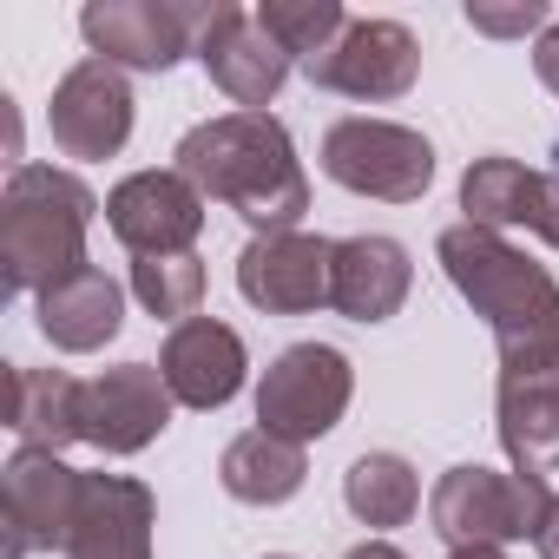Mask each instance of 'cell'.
Instances as JSON below:
<instances>
[{
    "mask_svg": "<svg viewBox=\"0 0 559 559\" xmlns=\"http://www.w3.org/2000/svg\"><path fill=\"white\" fill-rule=\"evenodd\" d=\"M435 257L448 270V284L474 304V317H487L493 349H500V376L559 369V284H552V270H539L500 230H474V224H448L435 237Z\"/></svg>",
    "mask_w": 559,
    "mask_h": 559,
    "instance_id": "2",
    "label": "cell"
},
{
    "mask_svg": "<svg viewBox=\"0 0 559 559\" xmlns=\"http://www.w3.org/2000/svg\"><path fill=\"white\" fill-rule=\"evenodd\" d=\"M343 559H408L402 546H389V539H362V546H349Z\"/></svg>",
    "mask_w": 559,
    "mask_h": 559,
    "instance_id": "30",
    "label": "cell"
},
{
    "mask_svg": "<svg viewBox=\"0 0 559 559\" xmlns=\"http://www.w3.org/2000/svg\"><path fill=\"white\" fill-rule=\"evenodd\" d=\"M533 73H539V86H552V93H559V21L533 40Z\"/></svg>",
    "mask_w": 559,
    "mask_h": 559,
    "instance_id": "27",
    "label": "cell"
},
{
    "mask_svg": "<svg viewBox=\"0 0 559 559\" xmlns=\"http://www.w3.org/2000/svg\"><path fill=\"white\" fill-rule=\"evenodd\" d=\"M552 507V487L533 474H493V467H448L428 493V520L448 546H513L533 539Z\"/></svg>",
    "mask_w": 559,
    "mask_h": 559,
    "instance_id": "4",
    "label": "cell"
},
{
    "mask_svg": "<svg viewBox=\"0 0 559 559\" xmlns=\"http://www.w3.org/2000/svg\"><path fill=\"white\" fill-rule=\"evenodd\" d=\"M243 369H250L243 336H237L230 323H217V317L178 323V330L165 336V349H158V376H165L171 402H178V408H198V415L224 408V402L243 389Z\"/></svg>",
    "mask_w": 559,
    "mask_h": 559,
    "instance_id": "15",
    "label": "cell"
},
{
    "mask_svg": "<svg viewBox=\"0 0 559 559\" xmlns=\"http://www.w3.org/2000/svg\"><path fill=\"white\" fill-rule=\"evenodd\" d=\"M106 224L132 257H178L204 230V191L185 171H132L106 191Z\"/></svg>",
    "mask_w": 559,
    "mask_h": 559,
    "instance_id": "12",
    "label": "cell"
},
{
    "mask_svg": "<svg viewBox=\"0 0 559 559\" xmlns=\"http://www.w3.org/2000/svg\"><path fill=\"white\" fill-rule=\"evenodd\" d=\"M211 8L185 0H93L80 14V34L93 60H112L119 73H171L185 53H198Z\"/></svg>",
    "mask_w": 559,
    "mask_h": 559,
    "instance_id": "8",
    "label": "cell"
},
{
    "mask_svg": "<svg viewBox=\"0 0 559 559\" xmlns=\"http://www.w3.org/2000/svg\"><path fill=\"white\" fill-rule=\"evenodd\" d=\"M493 428H500V448H507L513 474H533V480L559 474V369L500 376Z\"/></svg>",
    "mask_w": 559,
    "mask_h": 559,
    "instance_id": "19",
    "label": "cell"
},
{
    "mask_svg": "<svg viewBox=\"0 0 559 559\" xmlns=\"http://www.w3.org/2000/svg\"><path fill=\"white\" fill-rule=\"evenodd\" d=\"M47 132L60 145V158H80V165H99V158H119L126 139H132V80L112 67V60H80L53 99H47Z\"/></svg>",
    "mask_w": 559,
    "mask_h": 559,
    "instance_id": "9",
    "label": "cell"
},
{
    "mask_svg": "<svg viewBox=\"0 0 559 559\" xmlns=\"http://www.w3.org/2000/svg\"><path fill=\"white\" fill-rule=\"evenodd\" d=\"M467 27L487 34V40H526V34H546L552 14H546V0H507V8H493V0H467Z\"/></svg>",
    "mask_w": 559,
    "mask_h": 559,
    "instance_id": "26",
    "label": "cell"
},
{
    "mask_svg": "<svg viewBox=\"0 0 559 559\" xmlns=\"http://www.w3.org/2000/svg\"><path fill=\"white\" fill-rule=\"evenodd\" d=\"M80 493H86V474L67 467L53 448H14L8 474H0V559H34V552H67L73 539V520H80Z\"/></svg>",
    "mask_w": 559,
    "mask_h": 559,
    "instance_id": "7",
    "label": "cell"
},
{
    "mask_svg": "<svg viewBox=\"0 0 559 559\" xmlns=\"http://www.w3.org/2000/svg\"><path fill=\"white\" fill-rule=\"evenodd\" d=\"M93 185L60 165H14L0 191V276L8 290H53L86 270V230H93Z\"/></svg>",
    "mask_w": 559,
    "mask_h": 559,
    "instance_id": "3",
    "label": "cell"
},
{
    "mask_svg": "<svg viewBox=\"0 0 559 559\" xmlns=\"http://www.w3.org/2000/svg\"><path fill=\"white\" fill-rule=\"evenodd\" d=\"M132 297L145 304V317H165L171 330L198 317L204 304V263L198 250H178V257H139L132 263Z\"/></svg>",
    "mask_w": 559,
    "mask_h": 559,
    "instance_id": "24",
    "label": "cell"
},
{
    "mask_svg": "<svg viewBox=\"0 0 559 559\" xmlns=\"http://www.w3.org/2000/svg\"><path fill=\"white\" fill-rule=\"evenodd\" d=\"M198 67L211 73V86L237 106V112H263L290 80V53L276 47L257 21V8H211L204 40H198Z\"/></svg>",
    "mask_w": 559,
    "mask_h": 559,
    "instance_id": "14",
    "label": "cell"
},
{
    "mask_svg": "<svg viewBox=\"0 0 559 559\" xmlns=\"http://www.w3.org/2000/svg\"><path fill=\"white\" fill-rule=\"evenodd\" d=\"M310 86L323 93H343V99H402L415 80H421V40L402 27V21H349L343 40L330 53H317L310 67Z\"/></svg>",
    "mask_w": 559,
    "mask_h": 559,
    "instance_id": "11",
    "label": "cell"
},
{
    "mask_svg": "<svg viewBox=\"0 0 559 559\" xmlns=\"http://www.w3.org/2000/svg\"><path fill=\"white\" fill-rule=\"evenodd\" d=\"M263 559H290V552H263Z\"/></svg>",
    "mask_w": 559,
    "mask_h": 559,
    "instance_id": "32",
    "label": "cell"
},
{
    "mask_svg": "<svg viewBox=\"0 0 559 559\" xmlns=\"http://www.w3.org/2000/svg\"><path fill=\"white\" fill-rule=\"evenodd\" d=\"M415 290V263L395 237H343L330 257V310L349 323H389Z\"/></svg>",
    "mask_w": 559,
    "mask_h": 559,
    "instance_id": "17",
    "label": "cell"
},
{
    "mask_svg": "<svg viewBox=\"0 0 559 559\" xmlns=\"http://www.w3.org/2000/svg\"><path fill=\"white\" fill-rule=\"evenodd\" d=\"M323 171L356 191V198H376V204H415L428 185H435V145L415 132V126H395V119H336L323 132Z\"/></svg>",
    "mask_w": 559,
    "mask_h": 559,
    "instance_id": "5",
    "label": "cell"
},
{
    "mask_svg": "<svg viewBox=\"0 0 559 559\" xmlns=\"http://www.w3.org/2000/svg\"><path fill=\"white\" fill-rule=\"evenodd\" d=\"M34 323H40V336L53 349L93 356V349H106L126 330V290L112 284L99 263H86L80 276H67V284H53V290L34 297Z\"/></svg>",
    "mask_w": 559,
    "mask_h": 559,
    "instance_id": "18",
    "label": "cell"
},
{
    "mask_svg": "<svg viewBox=\"0 0 559 559\" xmlns=\"http://www.w3.org/2000/svg\"><path fill=\"white\" fill-rule=\"evenodd\" d=\"M349 395H356V369H349L343 349H330V343H290L284 356L263 369V382H257V428L310 448V441H323L343 421Z\"/></svg>",
    "mask_w": 559,
    "mask_h": 559,
    "instance_id": "6",
    "label": "cell"
},
{
    "mask_svg": "<svg viewBox=\"0 0 559 559\" xmlns=\"http://www.w3.org/2000/svg\"><path fill=\"white\" fill-rule=\"evenodd\" d=\"M539 185H546V171H533V165H520V158H474L467 165V178H461V224H474V230H533V217H539Z\"/></svg>",
    "mask_w": 559,
    "mask_h": 559,
    "instance_id": "22",
    "label": "cell"
},
{
    "mask_svg": "<svg viewBox=\"0 0 559 559\" xmlns=\"http://www.w3.org/2000/svg\"><path fill=\"white\" fill-rule=\"evenodd\" d=\"M533 546H539V559H559V493H552V507H546V520H539Z\"/></svg>",
    "mask_w": 559,
    "mask_h": 559,
    "instance_id": "29",
    "label": "cell"
},
{
    "mask_svg": "<svg viewBox=\"0 0 559 559\" xmlns=\"http://www.w3.org/2000/svg\"><path fill=\"white\" fill-rule=\"evenodd\" d=\"M330 257L336 243L317 230H270L237 257V297L263 317H310L330 304Z\"/></svg>",
    "mask_w": 559,
    "mask_h": 559,
    "instance_id": "10",
    "label": "cell"
},
{
    "mask_svg": "<svg viewBox=\"0 0 559 559\" xmlns=\"http://www.w3.org/2000/svg\"><path fill=\"white\" fill-rule=\"evenodd\" d=\"M171 408L178 402H171V389H165V376L152 362H119V369H106V376L86 382V395H80V435L99 454L126 461V454H145L171 428Z\"/></svg>",
    "mask_w": 559,
    "mask_h": 559,
    "instance_id": "13",
    "label": "cell"
},
{
    "mask_svg": "<svg viewBox=\"0 0 559 559\" xmlns=\"http://www.w3.org/2000/svg\"><path fill=\"white\" fill-rule=\"evenodd\" d=\"M204 204H224L237 211L257 237L270 230H297V217L310 211V178H304V158L284 132V119L270 112H217L204 126H191L171 152Z\"/></svg>",
    "mask_w": 559,
    "mask_h": 559,
    "instance_id": "1",
    "label": "cell"
},
{
    "mask_svg": "<svg viewBox=\"0 0 559 559\" xmlns=\"http://www.w3.org/2000/svg\"><path fill=\"white\" fill-rule=\"evenodd\" d=\"M343 507L369 526V533H389V526H408L415 507H421V480L402 454H356L349 474H343Z\"/></svg>",
    "mask_w": 559,
    "mask_h": 559,
    "instance_id": "23",
    "label": "cell"
},
{
    "mask_svg": "<svg viewBox=\"0 0 559 559\" xmlns=\"http://www.w3.org/2000/svg\"><path fill=\"white\" fill-rule=\"evenodd\" d=\"M257 21H263V34L284 47L290 60H317V53H330L336 40H343V27H349V14H343V0H263L257 8Z\"/></svg>",
    "mask_w": 559,
    "mask_h": 559,
    "instance_id": "25",
    "label": "cell"
},
{
    "mask_svg": "<svg viewBox=\"0 0 559 559\" xmlns=\"http://www.w3.org/2000/svg\"><path fill=\"white\" fill-rule=\"evenodd\" d=\"M448 559H507V546H448Z\"/></svg>",
    "mask_w": 559,
    "mask_h": 559,
    "instance_id": "31",
    "label": "cell"
},
{
    "mask_svg": "<svg viewBox=\"0 0 559 559\" xmlns=\"http://www.w3.org/2000/svg\"><path fill=\"white\" fill-rule=\"evenodd\" d=\"M158 500L132 474H86L80 520L67 539V559H152Z\"/></svg>",
    "mask_w": 559,
    "mask_h": 559,
    "instance_id": "16",
    "label": "cell"
},
{
    "mask_svg": "<svg viewBox=\"0 0 559 559\" xmlns=\"http://www.w3.org/2000/svg\"><path fill=\"white\" fill-rule=\"evenodd\" d=\"M80 395L86 382H73L67 369H14V402H8V428L21 435V448H73L80 435Z\"/></svg>",
    "mask_w": 559,
    "mask_h": 559,
    "instance_id": "21",
    "label": "cell"
},
{
    "mask_svg": "<svg viewBox=\"0 0 559 559\" xmlns=\"http://www.w3.org/2000/svg\"><path fill=\"white\" fill-rule=\"evenodd\" d=\"M533 230L559 250V171H546V185H539V217H533Z\"/></svg>",
    "mask_w": 559,
    "mask_h": 559,
    "instance_id": "28",
    "label": "cell"
},
{
    "mask_svg": "<svg viewBox=\"0 0 559 559\" xmlns=\"http://www.w3.org/2000/svg\"><path fill=\"white\" fill-rule=\"evenodd\" d=\"M217 480L230 500L243 507H284L304 493L310 480V454L284 435H270V428H243L224 454H217Z\"/></svg>",
    "mask_w": 559,
    "mask_h": 559,
    "instance_id": "20",
    "label": "cell"
}]
</instances>
